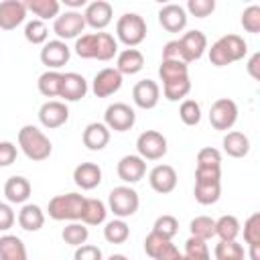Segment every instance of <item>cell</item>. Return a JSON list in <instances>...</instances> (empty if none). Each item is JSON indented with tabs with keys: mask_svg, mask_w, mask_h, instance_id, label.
I'll return each instance as SVG.
<instances>
[{
	"mask_svg": "<svg viewBox=\"0 0 260 260\" xmlns=\"http://www.w3.org/2000/svg\"><path fill=\"white\" fill-rule=\"evenodd\" d=\"M187 12L185 6L181 4H165L158 10V24L167 30V32H183L187 26Z\"/></svg>",
	"mask_w": 260,
	"mask_h": 260,
	"instance_id": "obj_16",
	"label": "cell"
},
{
	"mask_svg": "<svg viewBox=\"0 0 260 260\" xmlns=\"http://www.w3.org/2000/svg\"><path fill=\"white\" fill-rule=\"evenodd\" d=\"M215 10V0H189L185 6L187 16H195V18H207L209 14H213Z\"/></svg>",
	"mask_w": 260,
	"mask_h": 260,
	"instance_id": "obj_45",
	"label": "cell"
},
{
	"mask_svg": "<svg viewBox=\"0 0 260 260\" xmlns=\"http://www.w3.org/2000/svg\"><path fill=\"white\" fill-rule=\"evenodd\" d=\"M116 173H118V177L124 183L134 185V183H138L146 175V160L140 158L138 154H126V156H122L118 160Z\"/></svg>",
	"mask_w": 260,
	"mask_h": 260,
	"instance_id": "obj_18",
	"label": "cell"
},
{
	"mask_svg": "<svg viewBox=\"0 0 260 260\" xmlns=\"http://www.w3.org/2000/svg\"><path fill=\"white\" fill-rule=\"evenodd\" d=\"M240 22H242V26H244L246 32L258 35L260 32V6L258 4H250L248 8H244Z\"/></svg>",
	"mask_w": 260,
	"mask_h": 260,
	"instance_id": "obj_43",
	"label": "cell"
},
{
	"mask_svg": "<svg viewBox=\"0 0 260 260\" xmlns=\"http://www.w3.org/2000/svg\"><path fill=\"white\" fill-rule=\"evenodd\" d=\"M106 215H108V205L102 199L85 197V207H83L81 223H85V225H100V223L106 221Z\"/></svg>",
	"mask_w": 260,
	"mask_h": 260,
	"instance_id": "obj_30",
	"label": "cell"
},
{
	"mask_svg": "<svg viewBox=\"0 0 260 260\" xmlns=\"http://www.w3.org/2000/svg\"><path fill=\"white\" fill-rule=\"evenodd\" d=\"M87 93V81L83 75L79 73H63V81H61V91L59 98H63V102H79L83 100Z\"/></svg>",
	"mask_w": 260,
	"mask_h": 260,
	"instance_id": "obj_21",
	"label": "cell"
},
{
	"mask_svg": "<svg viewBox=\"0 0 260 260\" xmlns=\"http://www.w3.org/2000/svg\"><path fill=\"white\" fill-rule=\"evenodd\" d=\"M148 183H150L152 191L167 195V193L175 191V187H177V171L171 165H156L148 173Z\"/></svg>",
	"mask_w": 260,
	"mask_h": 260,
	"instance_id": "obj_20",
	"label": "cell"
},
{
	"mask_svg": "<svg viewBox=\"0 0 260 260\" xmlns=\"http://www.w3.org/2000/svg\"><path fill=\"white\" fill-rule=\"evenodd\" d=\"M104 124L114 132H126L136 124V112L124 102H114L104 112Z\"/></svg>",
	"mask_w": 260,
	"mask_h": 260,
	"instance_id": "obj_10",
	"label": "cell"
},
{
	"mask_svg": "<svg viewBox=\"0 0 260 260\" xmlns=\"http://www.w3.org/2000/svg\"><path fill=\"white\" fill-rule=\"evenodd\" d=\"M195 179H221V167H197L195 169Z\"/></svg>",
	"mask_w": 260,
	"mask_h": 260,
	"instance_id": "obj_53",
	"label": "cell"
},
{
	"mask_svg": "<svg viewBox=\"0 0 260 260\" xmlns=\"http://www.w3.org/2000/svg\"><path fill=\"white\" fill-rule=\"evenodd\" d=\"M175 260H189V258H187V256H185V254H181V252H179V254H177V258H175Z\"/></svg>",
	"mask_w": 260,
	"mask_h": 260,
	"instance_id": "obj_57",
	"label": "cell"
},
{
	"mask_svg": "<svg viewBox=\"0 0 260 260\" xmlns=\"http://www.w3.org/2000/svg\"><path fill=\"white\" fill-rule=\"evenodd\" d=\"M18 225L24 232H39L45 225V211L37 203H24L18 211Z\"/></svg>",
	"mask_w": 260,
	"mask_h": 260,
	"instance_id": "obj_27",
	"label": "cell"
},
{
	"mask_svg": "<svg viewBox=\"0 0 260 260\" xmlns=\"http://www.w3.org/2000/svg\"><path fill=\"white\" fill-rule=\"evenodd\" d=\"M177 254H179V248L173 244V240H167V242L162 244V248L156 252L154 260H175Z\"/></svg>",
	"mask_w": 260,
	"mask_h": 260,
	"instance_id": "obj_52",
	"label": "cell"
},
{
	"mask_svg": "<svg viewBox=\"0 0 260 260\" xmlns=\"http://www.w3.org/2000/svg\"><path fill=\"white\" fill-rule=\"evenodd\" d=\"M61 238H63L65 244H69V246H73V248H79V246H83V244L87 242L89 230H87V225L81 223V221H69V223L63 228Z\"/></svg>",
	"mask_w": 260,
	"mask_h": 260,
	"instance_id": "obj_35",
	"label": "cell"
},
{
	"mask_svg": "<svg viewBox=\"0 0 260 260\" xmlns=\"http://www.w3.org/2000/svg\"><path fill=\"white\" fill-rule=\"evenodd\" d=\"M132 100L140 110H152L156 108L160 100V87L154 79H140L132 87Z\"/></svg>",
	"mask_w": 260,
	"mask_h": 260,
	"instance_id": "obj_17",
	"label": "cell"
},
{
	"mask_svg": "<svg viewBox=\"0 0 260 260\" xmlns=\"http://www.w3.org/2000/svg\"><path fill=\"white\" fill-rule=\"evenodd\" d=\"M152 232H154L156 236L165 238V240H173V238L177 236V232H179V221H177L175 215H169V213H167V215H158V217L154 219Z\"/></svg>",
	"mask_w": 260,
	"mask_h": 260,
	"instance_id": "obj_40",
	"label": "cell"
},
{
	"mask_svg": "<svg viewBox=\"0 0 260 260\" xmlns=\"http://www.w3.org/2000/svg\"><path fill=\"white\" fill-rule=\"evenodd\" d=\"M179 118L185 126H197L201 122V106L195 100H183L179 106Z\"/></svg>",
	"mask_w": 260,
	"mask_h": 260,
	"instance_id": "obj_41",
	"label": "cell"
},
{
	"mask_svg": "<svg viewBox=\"0 0 260 260\" xmlns=\"http://www.w3.org/2000/svg\"><path fill=\"white\" fill-rule=\"evenodd\" d=\"M146 20L136 12H124L116 22V41L124 43L128 49L138 47L146 39Z\"/></svg>",
	"mask_w": 260,
	"mask_h": 260,
	"instance_id": "obj_5",
	"label": "cell"
},
{
	"mask_svg": "<svg viewBox=\"0 0 260 260\" xmlns=\"http://www.w3.org/2000/svg\"><path fill=\"white\" fill-rule=\"evenodd\" d=\"M83 207L85 197L81 193L71 191L65 195H55L47 205V213L55 221H81Z\"/></svg>",
	"mask_w": 260,
	"mask_h": 260,
	"instance_id": "obj_4",
	"label": "cell"
},
{
	"mask_svg": "<svg viewBox=\"0 0 260 260\" xmlns=\"http://www.w3.org/2000/svg\"><path fill=\"white\" fill-rule=\"evenodd\" d=\"M108 260H128L124 254H112V256H108Z\"/></svg>",
	"mask_w": 260,
	"mask_h": 260,
	"instance_id": "obj_56",
	"label": "cell"
},
{
	"mask_svg": "<svg viewBox=\"0 0 260 260\" xmlns=\"http://www.w3.org/2000/svg\"><path fill=\"white\" fill-rule=\"evenodd\" d=\"M85 30V20L83 12L79 10H65L63 14L53 20V32L57 35L59 41H69V39H79L81 32Z\"/></svg>",
	"mask_w": 260,
	"mask_h": 260,
	"instance_id": "obj_8",
	"label": "cell"
},
{
	"mask_svg": "<svg viewBox=\"0 0 260 260\" xmlns=\"http://www.w3.org/2000/svg\"><path fill=\"white\" fill-rule=\"evenodd\" d=\"M242 232V225L236 215H221L215 219V236L221 242H234Z\"/></svg>",
	"mask_w": 260,
	"mask_h": 260,
	"instance_id": "obj_33",
	"label": "cell"
},
{
	"mask_svg": "<svg viewBox=\"0 0 260 260\" xmlns=\"http://www.w3.org/2000/svg\"><path fill=\"white\" fill-rule=\"evenodd\" d=\"M73 260H104V254L98 246L93 244H83L79 248H75Z\"/></svg>",
	"mask_w": 260,
	"mask_h": 260,
	"instance_id": "obj_48",
	"label": "cell"
},
{
	"mask_svg": "<svg viewBox=\"0 0 260 260\" xmlns=\"http://www.w3.org/2000/svg\"><path fill=\"white\" fill-rule=\"evenodd\" d=\"M136 150H138V156L144 160H158L167 154L169 144L158 130H144L136 138Z\"/></svg>",
	"mask_w": 260,
	"mask_h": 260,
	"instance_id": "obj_9",
	"label": "cell"
},
{
	"mask_svg": "<svg viewBox=\"0 0 260 260\" xmlns=\"http://www.w3.org/2000/svg\"><path fill=\"white\" fill-rule=\"evenodd\" d=\"M30 183L26 177H20V175H12L8 177V181L4 183V195H6V201L8 203H16V205H24L30 197Z\"/></svg>",
	"mask_w": 260,
	"mask_h": 260,
	"instance_id": "obj_23",
	"label": "cell"
},
{
	"mask_svg": "<svg viewBox=\"0 0 260 260\" xmlns=\"http://www.w3.org/2000/svg\"><path fill=\"white\" fill-rule=\"evenodd\" d=\"M73 181L79 189L91 191L102 183V169L95 162H81L73 169Z\"/></svg>",
	"mask_w": 260,
	"mask_h": 260,
	"instance_id": "obj_22",
	"label": "cell"
},
{
	"mask_svg": "<svg viewBox=\"0 0 260 260\" xmlns=\"http://www.w3.org/2000/svg\"><path fill=\"white\" fill-rule=\"evenodd\" d=\"M26 20V6L22 0H4L0 2V28L14 30Z\"/></svg>",
	"mask_w": 260,
	"mask_h": 260,
	"instance_id": "obj_19",
	"label": "cell"
},
{
	"mask_svg": "<svg viewBox=\"0 0 260 260\" xmlns=\"http://www.w3.org/2000/svg\"><path fill=\"white\" fill-rule=\"evenodd\" d=\"M104 238H106V242H110V244H124V242L130 238V228H128V223H126L124 219L114 217L112 221L106 223V228H104Z\"/></svg>",
	"mask_w": 260,
	"mask_h": 260,
	"instance_id": "obj_37",
	"label": "cell"
},
{
	"mask_svg": "<svg viewBox=\"0 0 260 260\" xmlns=\"http://www.w3.org/2000/svg\"><path fill=\"white\" fill-rule=\"evenodd\" d=\"M238 122V106L234 100L230 98H219L211 104L209 108V124L219 130V132H228L234 128V124Z\"/></svg>",
	"mask_w": 260,
	"mask_h": 260,
	"instance_id": "obj_7",
	"label": "cell"
},
{
	"mask_svg": "<svg viewBox=\"0 0 260 260\" xmlns=\"http://www.w3.org/2000/svg\"><path fill=\"white\" fill-rule=\"evenodd\" d=\"M195 201L199 205H213L219 201L221 195V181L213 179H195V189H193Z\"/></svg>",
	"mask_w": 260,
	"mask_h": 260,
	"instance_id": "obj_26",
	"label": "cell"
},
{
	"mask_svg": "<svg viewBox=\"0 0 260 260\" xmlns=\"http://www.w3.org/2000/svg\"><path fill=\"white\" fill-rule=\"evenodd\" d=\"M189 232H191V238L207 242V240L215 238V219L209 217V215H197V217L191 219Z\"/></svg>",
	"mask_w": 260,
	"mask_h": 260,
	"instance_id": "obj_34",
	"label": "cell"
},
{
	"mask_svg": "<svg viewBox=\"0 0 260 260\" xmlns=\"http://www.w3.org/2000/svg\"><path fill=\"white\" fill-rule=\"evenodd\" d=\"M26 6V12H32L39 20H55L59 16V10H61V4L57 0H26L24 2Z\"/></svg>",
	"mask_w": 260,
	"mask_h": 260,
	"instance_id": "obj_31",
	"label": "cell"
},
{
	"mask_svg": "<svg viewBox=\"0 0 260 260\" xmlns=\"http://www.w3.org/2000/svg\"><path fill=\"white\" fill-rule=\"evenodd\" d=\"M246 55H248V43L234 32L219 37L209 49V61L215 67L232 65L236 61H242Z\"/></svg>",
	"mask_w": 260,
	"mask_h": 260,
	"instance_id": "obj_2",
	"label": "cell"
},
{
	"mask_svg": "<svg viewBox=\"0 0 260 260\" xmlns=\"http://www.w3.org/2000/svg\"><path fill=\"white\" fill-rule=\"evenodd\" d=\"M16 221V215L10 207V203L0 201V232H8Z\"/></svg>",
	"mask_w": 260,
	"mask_h": 260,
	"instance_id": "obj_49",
	"label": "cell"
},
{
	"mask_svg": "<svg viewBox=\"0 0 260 260\" xmlns=\"http://www.w3.org/2000/svg\"><path fill=\"white\" fill-rule=\"evenodd\" d=\"M18 148L24 152L28 160H35V162L47 160L53 152V144L49 136L32 124H24L18 130Z\"/></svg>",
	"mask_w": 260,
	"mask_h": 260,
	"instance_id": "obj_3",
	"label": "cell"
},
{
	"mask_svg": "<svg viewBox=\"0 0 260 260\" xmlns=\"http://www.w3.org/2000/svg\"><path fill=\"white\" fill-rule=\"evenodd\" d=\"M81 140L89 150H104L110 142V128L104 122H91L85 126Z\"/></svg>",
	"mask_w": 260,
	"mask_h": 260,
	"instance_id": "obj_25",
	"label": "cell"
},
{
	"mask_svg": "<svg viewBox=\"0 0 260 260\" xmlns=\"http://www.w3.org/2000/svg\"><path fill=\"white\" fill-rule=\"evenodd\" d=\"M41 63L51 69V71H59L63 65L69 63L71 59V49L67 47L65 41H59V39H53V41H47L41 49Z\"/></svg>",
	"mask_w": 260,
	"mask_h": 260,
	"instance_id": "obj_12",
	"label": "cell"
},
{
	"mask_svg": "<svg viewBox=\"0 0 260 260\" xmlns=\"http://www.w3.org/2000/svg\"><path fill=\"white\" fill-rule=\"evenodd\" d=\"M244 242L248 246H260V213H252L244 221Z\"/></svg>",
	"mask_w": 260,
	"mask_h": 260,
	"instance_id": "obj_44",
	"label": "cell"
},
{
	"mask_svg": "<svg viewBox=\"0 0 260 260\" xmlns=\"http://www.w3.org/2000/svg\"><path fill=\"white\" fill-rule=\"evenodd\" d=\"M67 120H69V108H67L65 102L47 100V102L39 108V122H41V126L47 128V130L61 128Z\"/></svg>",
	"mask_w": 260,
	"mask_h": 260,
	"instance_id": "obj_13",
	"label": "cell"
},
{
	"mask_svg": "<svg viewBox=\"0 0 260 260\" xmlns=\"http://www.w3.org/2000/svg\"><path fill=\"white\" fill-rule=\"evenodd\" d=\"M144 67V55L138 49H122L116 55V71L120 75H136Z\"/></svg>",
	"mask_w": 260,
	"mask_h": 260,
	"instance_id": "obj_24",
	"label": "cell"
},
{
	"mask_svg": "<svg viewBox=\"0 0 260 260\" xmlns=\"http://www.w3.org/2000/svg\"><path fill=\"white\" fill-rule=\"evenodd\" d=\"M0 260H28L24 242L14 234L0 236Z\"/></svg>",
	"mask_w": 260,
	"mask_h": 260,
	"instance_id": "obj_28",
	"label": "cell"
},
{
	"mask_svg": "<svg viewBox=\"0 0 260 260\" xmlns=\"http://www.w3.org/2000/svg\"><path fill=\"white\" fill-rule=\"evenodd\" d=\"M167 240L165 238H160V236H156L154 232H150L146 238H144V252L154 260V256H156V252L162 248V244H165Z\"/></svg>",
	"mask_w": 260,
	"mask_h": 260,
	"instance_id": "obj_50",
	"label": "cell"
},
{
	"mask_svg": "<svg viewBox=\"0 0 260 260\" xmlns=\"http://www.w3.org/2000/svg\"><path fill=\"white\" fill-rule=\"evenodd\" d=\"M18 156V148L14 142L10 140H2L0 142V167H10Z\"/></svg>",
	"mask_w": 260,
	"mask_h": 260,
	"instance_id": "obj_47",
	"label": "cell"
},
{
	"mask_svg": "<svg viewBox=\"0 0 260 260\" xmlns=\"http://www.w3.org/2000/svg\"><path fill=\"white\" fill-rule=\"evenodd\" d=\"M73 51L81 59H98V61H110L118 55V41L110 32H85L79 39H75Z\"/></svg>",
	"mask_w": 260,
	"mask_h": 260,
	"instance_id": "obj_1",
	"label": "cell"
},
{
	"mask_svg": "<svg viewBox=\"0 0 260 260\" xmlns=\"http://www.w3.org/2000/svg\"><path fill=\"white\" fill-rule=\"evenodd\" d=\"M221 144H223V152L232 158H244L250 152V138L244 132H238V130L228 132L223 136Z\"/></svg>",
	"mask_w": 260,
	"mask_h": 260,
	"instance_id": "obj_29",
	"label": "cell"
},
{
	"mask_svg": "<svg viewBox=\"0 0 260 260\" xmlns=\"http://www.w3.org/2000/svg\"><path fill=\"white\" fill-rule=\"evenodd\" d=\"M250 260H260V246H248Z\"/></svg>",
	"mask_w": 260,
	"mask_h": 260,
	"instance_id": "obj_55",
	"label": "cell"
},
{
	"mask_svg": "<svg viewBox=\"0 0 260 260\" xmlns=\"http://www.w3.org/2000/svg\"><path fill=\"white\" fill-rule=\"evenodd\" d=\"M177 41H179V49H181V61L187 65L193 61H199L203 57V53L207 51V37L203 30H197V28L187 30Z\"/></svg>",
	"mask_w": 260,
	"mask_h": 260,
	"instance_id": "obj_11",
	"label": "cell"
},
{
	"mask_svg": "<svg viewBox=\"0 0 260 260\" xmlns=\"http://www.w3.org/2000/svg\"><path fill=\"white\" fill-rule=\"evenodd\" d=\"M185 256H187L189 260H211L207 242L197 240V238H191V236H189V240L185 242Z\"/></svg>",
	"mask_w": 260,
	"mask_h": 260,
	"instance_id": "obj_42",
	"label": "cell"
},
{
	"mask_svg": "<svg viewBox=\"0 0 260 260\" xmlns=\"http://www.w3.org/2000/svg\"><path fill=\"white\" fill-rule=\"evenodd\" d=\"M158 77L162 83L189 77V65L183 61H160L158 65Z\"/></svg>",
	"mask_w": 260,
	"mask_h": 260,
	"instance_id": "obj_36",
	"label": "cell"
},
{
	"mask_svg": "<svg viewBox=\"0 0 260 260\" xmlns=\"http://www.w3.org/2000/svg\"><path fill=\"white\" fill-rule=\"evenodd\" d=\"M138 205H140V197L136 189H132L130 185H118L108 195V209L118 219L132 217L138 211Z\"/></svg>",
	"mask_w": 260,
	"mask_h": 260,
	"instance_id": "obj_6",
	"label": "cell"
},
{
	"mask_svg": "<svg viewBox=\"0 0 260 260\" xmlns=\"http://www.w3.org/2000/svg\"><path fill=\"white\" fill-rule=\"evenodd\" d=\"M162 61H181V49H179V41H169L162 47Z\"/></svg>",
	"mask_w": 260,
	"mask_h": 260,
	"instance_id": "obj_51",
	"label": "cell"
},
{
	"mask_svg": "<svg viewBox=\"0 0 260 260\" xmlns=\"http://www.w3.org/2000/svg\"><path fill=\"white\" fill-rule=\"evenodd\" d=\"M112 16H114V8L106 0H93L83 10L85 26H89L93 30H104L112 22Z\"/></svg>",
	"mask_w": 260,
	"mask_h": 260,
	"instance_id": "obj_15",
	"label": "cell"
},
{
	"mask_svg": "<svg viewBox=\"0 0 260 260\" xmlns=\"http://www.w3.org/2000/svg\"><path fill=\"white\" fill-rule=\"evenodd\" d=\"M122 87V75L116 71V67H104L93 75L91 91L95 98H110Z\"/></svg>",
	"mask_w": 260,
	"mask_h": 260,
	"instance_id": "obj_14",
	"label": "cell"
},
{
	"mask_svg": "<svg viewBox=\"0 0 260 260\" xmlns=\"http://www.w3.org/2000/svg\"><path fill=\"white\" fill-rule=\"evenodd\" d=\"M258 63H260V53H254V55L248 59V65H246V69H248V73H250V77H252V79H260Z\"/></svg>",
	"mask_w": 260,
	"mask_h": 260,
	"instance_id": "obj_54",
	"label": "cell"
},
{
	"mask_svg": "<svg viewBox=\"0 0 260 260\" xmlns=\"http://www.w3.org/2000/svg\"><path fill=\"white\" fill-rule=\"evenodd\" d=\"M197 167H221V152L213 146H205L197 152Z\"/></svg>",
	"mask_w": 260,
	"mask_h": 260,
	"instance_id": "obj_46",
	"label": "cell"
},
{
	"mask_svg": "<svg viewBox=\"0 0 260 260\" xmlns=\"http://www.w3.org/2000/svg\"><path fill=\"white\" fill-rule=\"evenodd\" d=\"M213 256H215V260H246L244 246L238 244L236 240L234 242H221L219 240L213 248Z\"/></svg>",
	"mask_w": 260,
	"mask_h": 260,
	"instance_id": "obj_38",
	"label": "cell"
},
{
	"mask_svg": "<svg viewBox=\"0 0 260 260\" xmlns=\"http://www.w3.org/2000/svg\"><path fill=\"white\" fill-rule=\"evenodd\" d=\"M61 81H63V73H61V71H51V69H47L45 73L39 75L37 87H39L41 95H45V98H59Z\"/></svg>",
	"mask_w": 260,
	"mask_h": 260,
	"instance_id": "obj_32",
	"label": "cell"
},
{
	"mask_svg": "<svg viewBox=\"0 0 260 260\" xmlns=\"http://www.w3.org/2000/svg\"><path fill=\"white\" fill-rule=\"evenodd\" d=\"M24 39L30 45H45L47 39H49V26L43 20L32 18L24 24Z\"/></svg>",
	"mask_w": 260,
	"mask_h": 260,
	"instance_id": "obj_39",
	"label": "cell"
}]
</instances>
